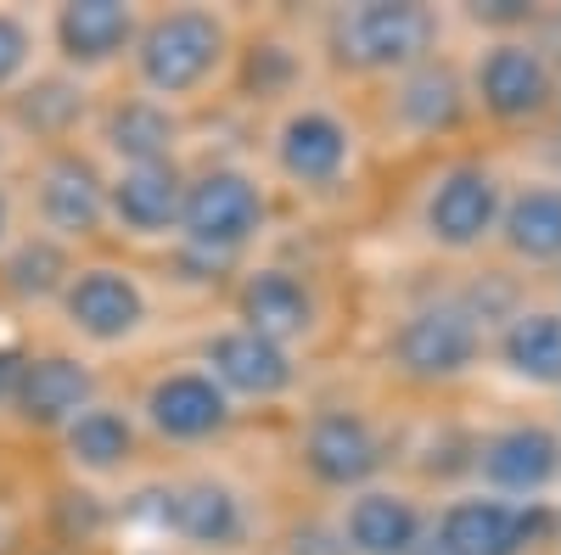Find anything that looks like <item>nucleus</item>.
<instances>
[{
  "label": "nucleus",
  "instance_id": "20e7f679",
  "mask_svg": "<svg viewBox=\"0 0 561 555\" xmlns=\"http://www.w3.org/2000/svg\"><path fill=\"white\" fill-rule=\"evenodd\" d=\"M275 224V192L248 163H203L185 169L174 258L203 264L208 275H237Z\"/></svg>",
  "mask_w": 561,
  "mask_h": 555
},
{
  "label": "nucleus",
  "instance_id": "dca6fc26",
  "mask_svg": "<svg viewBox=\"0 0 561 555\" xmlns=\"http://www.w3.org/2000/svg\"><path fill=\"white\" fill-rule=\"evenodd\" d=\"M332 522L343 555H421L433 539V499L404 477H382L332 499Z\"/></svg>",
  "mask_w": 561,
  "mask_h": 555
},
{
  "label": "nucleus",
  "instance_id": "2f4dec72",
  "mask_svg": "<svg viewBox=\"0 0 561 555\" xmlns=\"http://www.w3.org/2000/svg\"><path fill=\"white\" fill-rule=\"evenodd\" d=\"M421 555H449V550H438V544H433V539H427V550H421Z\"/></svg>",
  "mask_w": 561,
  "mask_h": 555
},
{
  "label": "nucleus",
  "instance_id": "393cba45",
  "mask_svg": "<svg viewBox=\"0 0 561 555\" xmlns=\"http://www.w3.org/2000/svg\"><path fill=\"white\" fill-rule=\"evenodd\" d=\"M180 113H169L163 102L152 96H118L113 107H102V147L113 158V169H129V163H169L180 158Z\"/></svg>",
  "mask_w": 561,
  "mask_h": 555
},
{
  "label": "nucleus",
  "instance_id": "4be33fe9",
  "mask_svg": "<svg viewBox=\"0 0 561 555\" xmlns=\"http://www.w3.org/2000/svg\"><path fill=\"white\" fill-rule=\"evenodd\" d=\"M140 34V7L129 0H68L51 18V39L68 73H102L113 62H129Z\"/></svg>",
  "mask_w": 561,
  "mask_h": 555
},
{
  "label": "nucleus",
  "instance_id": "0eeeda50",
  "mask_svg": "<svg viewBox=\"0 0 561 555\" xmlns=\"http://www.w3.org/2000/svg\"><path fill=\"white\" fill-rule=\"evenodd\" d=\"M444 12L421 0H348L320 18V51L337 79L377 90L444 51Z\"/></svg>",
  "mask_w": 561,
  "mask_h": 555
},
{
  "label": "nucleus",
  "instance_id": "7c9ffc66",
  "mask_svg": "<svg viewBox=\"0 0 561 555\" xmlns=\"http://www.w3.org/2000/svg\"><path fill=\"white\" fill-rule=\"evenodd\" d=\"M7 242H12V192L0 185V253H7Z\"/></svg>",
  "mask_w": 561,
  "mask_h": 555
},
{
  "label": "nucleus",
  "instance_id": "aec40b11",
  "mask_svg": "<svg viewBox=\"0 0 561 555\" xmlns=\"http://www.w3.org/2000/svg\"><path fill=\"white\" fill-rule=\"evenodd\" d=\"M34 213L39 236L51 242H90L107 230V174L79 147H51L34 174Z\"/></svg>",
  "mask_w": 561,
  "mask_h": 555
},
{
  "label": "nucleus",
  "instance_id": "c756f323",
  "mask_svg": "<svg viewBox=\"0 0 561 555\" xmlns=\"http://www.w3.org/2000/svg\"><path fill=\"white\" fill-rule=\"evenodd\" d=\"M18 365H23V354H7V348H0V404H12V382H18Z\"/></svg>",
  "mask_w": 561,
  "mask_h": 555
},
{
  "label": "nucleus",
  "instance_id": "423d86ee",
  "mask_svg": "<svg viewBox=\"0 0 561 555\" xmlns=\"http://www.w3.org/2000/svg\"><path fill=\"white\" fill-rule=\"evenodd\" d=\"M472 124L494 135H539L561 107V57L539 28L478 34L460 57Z\"/></svg>",
  "mask_w": 561,
  "mask_h": 555
},
{
  "label": "nucleus",
  "instance_id": "5701e85b",
  "mask_svg": "<svg viewBox=\"0 0 561 555\" xmlns=\"http://www.w3.org/2000/svg\"><path fill=\"white\" fill-rule=\"evenodd\" d=\"M84 404H96V370L79 354H28L7 409H18V421L34 432H62Z\"/></svg>",
  "mask_w": 561,
  "mask_h": 555
},
{
  "label": "nucleus",
  "instance_id": "a211bd4d",
  "mask_svg": "<svg viewBox=\"0 0 561 555\" xmlns=\"http://www.w3.org/2000/svg\"><path fill=\"white\" fill-rule=\"evenodd\" d=\"M57 309L68 320V332L90 348H124L152 326V292L147 281L113 258L73 264L68 287L57 292Z\"/></svg>",
  "mask_w": 561,
  "mask_h": 555
},
{
  "label": "nucleus",
  "instance_id": "f03ea898",
  "mask_svg": "<svg viewBox=\"0 0 561 555\" xmlns=\"http://www.w3.org/2000/svg\"><path fill=\"white\" fill-rule=\"evenodd\" d=\"M523 292L528 287L511 281L494 298H483V287L472 281V287H438L415 298L388 326V348H382L388 377L410 393H455L478 382L489 370V332Z\"/></svg>",
  "mask_w": 561,
  "mask_h": 555
},
{
  "label": "nucleus",
  "instance_id": "cd10ccee",
  "mask_svg": "<svg viewBox=\"0 0 561 555\" xmlns=\"http://www.w3.org/2000/svg\"><path fill=\"white\" fill-rule=\"evenodd\" d=\"M34 73V28L18 12H0V102H12Z\"/></svg>",
  "mask_w": 561,
  "mask_h": 555
},
{
  "label": "nucleus",
  "instance_id": "4468645a",
  "mask_svg": "<svg viewBox=\"0 0 561 555\" xmlns=\"http://www.w3.org/2000/svg\"><path fill=\"white\" fill-rule=\"evenodd\" d=\"M197 365L225 388V398L237 409H287L309 388V359H298L293 348H280V343H270L248 326H237V320L203 332Z\"/></svg>",
  "mask_w": 561,
  "mask_h": 555
},
{
  "label": "nucleus",
  "instance_id": "39448f33",
  "mask_svg": "<svg viewBox=\"0 0 561 555\" xmlns=\"http://www.w3.org/2000/svg\"><path fill=\"white\" fill-rule=\"evenodd\" d=\"M505 185H511V174L500 169L494 152H478V147L438 152L415 185V208H410L415 242L444 264L489 258L500 208H505Z\"/></svg>",
  "mask_w": 561,
  "mask_h": 555
},
{
  "label": "nucleus",
  "instance_id": "1a4fd4ad",
  "mask_svg": "<svg viewBox=\"0 0 561 555\" xmlns=\"http://www.w3.org/2000/svg\"><path fill=\"white\" fill-rule=\"evenodd\" d=\"M230 320L293 348L298 359H314L320 343L332 337V292L314 269L259 253L230 275Z\"/></svg>",
  "mask_w": 561,
  "mask_h": 555
},
{
  "label": "nucleus",
  "instance_id": "f8f14e48",
  "mask_svg": "<svg viewBox=\"0 0 561 555\" xmlns=\"http://www.w3.org/2000/svg\"><path fill=\"white\" fill-rule=\"evenodd\" d=\"M561 539V505H511L478 488L433 499V544L449 555H550Z\"/></svg>",
  "mask_w": 561,
  "mask_h": 555
},
{
  "label": "nucleus",
  "instance_id": "bb28decb",
  "mask_svg": "<svg viewBox=\"0 0 561 555\" xmlns=\"http://www.w3.org/2000/svg\"><path fill=\"white\" fill-rule=\"evenodd\" d=\"M68 275H73L68 247H62V242H51V236H39V230L0 253V287H7L12 298H23V303H45V298H57V292L68 287Z\"/></svg>",
  "mask_w": 561,
  "mask_h": 555
},
{
  "label": "nucleus",
  "instance_id": "9b49d317",
  "mask_svg": "<svg viewBox=\"0 0 561 555\" xmlns=\"http://www.w3.org/2000/svg\"><path fill=\"white\" fill-rule=\"evenodd\" d=\"M466 488L511 505H556L561 494V427L550 415H505L466 443Z\"/></svg>",
  "mask_w": 561,
  "mask_h": 555
},
{
  "label": "nucleus",
  "instance_id": "9d476101",
  "mask_svg": "<svg viewBox=\"0 0 561 555\" xmlns=\"http://www.w3.org/2000/svg\"><path fill=\"white\" fill-rule=\"evenodd\" d=\"M293 466H298V483L309 494L343 499L354 488H370V483L393 477V438L365 404H348V398L314 404L298 421Z\"/></svg>",
  "mask_w": 561,
  "mask_h": 555
},
{
  "label": "nucleus",
  "instance_id": "7ed1b4c3",
  "mask_svg": "<svg viewBox=\"0 0 561 555\" xmlns=\"http://www.w3.org/2000/svg\"><path fill=\"white\" fill-rule=\"evenodd\" d=\"M242 57V23L225 7H163L140 12L135 34V90L163 102L169 113H185L219 90H230Z\"/></svg>",
  "mask_w": 561,
  "mask_h": 555
},
{
  "label": "nucleus",
  "instance_id": "ddd939ff",
  "mask_svg": "<svg viewBox=\"0 0 561 555\" xmlns=\"http://www.w3.org/2000/svg\"><path fill=\"white\" fill-rule=\"evenodd\" d=\"M158 528L192 555H242L264 539V511L237 477L192 472L158 494Z\"/></svg>",
  "mask_w": 561,
  "mask_h": 555
},
{
  "label": "nucleus",
  "instance_id": "f257e3e1",
  "mask_svg": "<svg viewBox=\"0 0 561 555\" xmlns=\"http://www.w3.org/2000/svg\"><path fill=\"white\" fill-rule=\"evenodd\" d=\"M370 129L354 96L332 84H309L264 118V180L270 192L298 203H337L348 197L370 163Z\"/></svg>",
  "mask_w": 561,
  "mask_h": 555
},
{
  "label": "nucleus",
  "instance_id": "f3484780",
  "mask_svg": "<svg viewBox=\"0 0 561 555\" xmlns=\"http://www.w3.org/2000/svg\"><path fill=\"white\" fill-rule=\"evenodd\" d=\"M489 258L523 287L561 275V180L556 174H534V169L511 174Z\"/></svg>",
  "mask_w": 561,
  "mask_h": 555
},
{
  "label": "nucleus",
  "instance_id": "a878e982",
  "mask_svg": "<svg viewBox=\"0 0 561 555\" xmlns=\"http://www.w3.org/2000/svg\"><path fill=\"white\" fill-rule=\"evenodd\" d=\"M84 84L73 79V73H34L18 96H12V118L28 129V135H39V141H68V129L84 118Z\"/></svg>",
  "mask_w": 561,
  "mask_h": 555
},
{
  "label": "nucleus",
  "instance_id": "6e6552de",
  "mask_svg": "<svg viewBox=\"0 0 561 555\" xmlns=\"http://www.w3.org/2000/svg\"><path fill=\"white\" fill-rule=\"evenodd\" d=\"M365 129L370 147H404V152H455L460 135H472V102H466V73L455 51H438L421 68L365 90Z\"/></svg>",
  "mask_w": 561,
  "mask_h": 555
},
{
  "label": "nucleus",
  "instance_id": "2eb2a0df",
  "mask_svg": "<svg viewBox=\"0 0 561 555\" xmlns=\"http://www.w3.org/2000/svg\"><path fill=\"white\" fill-rule=\"evenodd\" d=\"M135 421L163 449H214V443H225L230 432H237L242 409L225 398V388L197 359H174L147 382Z\"/></svg>",
  "mask_w": 561,
  "mask_h": 555
},
{
  "label": "nucleus",
  "instance_id": "412c9836",
  "mask_svg": "<svg viewBox=\"0 0 561 555\" xmlns=\"http://www.w3.org/2000/svg\"><path fill=\"white\" fill-rule=\"evenodd\" d=\"M180 197H185V163H129L107 174V230L129 242H169L180 230Z\"/></svg>",
  "mask_w": 561,
  "mask_h": 555
},
{
  "label": "nucleus",
  "instance_id": "c85d7f7f",
  "mask_svg": "<svg viewBox=\"0 0 561 555\" xmlns=\"http://www.w3.org/2000/svg\"><path fill=\"white\" fill-rule=\"evenodd\" d=\"M293 555H343V544H337L332 522L314 517L309 528H298V533H293Z\"/></svg>",
  "mask_w": 561,
  "mask_h": 555
},
{
  "label": "nucleus",
  "instance_id": "6ab92c4d",
  "mask_svg": "<svg viewBox=\"0 0 561 555\" xmlns=\"http://www.w3.org/2000/svg\"><path fill=\"white\" fill-rule=\"evenodd\" d=\"M489 370L528 393V398H556L561 393V298L556 292H523L505 309V320L489 332Z\"/></svg>",
  "mask_w": 561,
  "mask_h": 555
},
{
  "label": "nucleus",
  "instance_id": "b1692460",
  "mask_svg": "<svg viewBox=\"0 0 561 555\" xmlns=\"http://www.w3.org/2000/svg\"><path fill=\"white\" fill-rule=\"evenodd\" d=\"M68 466L84 477H124L135 460H140V421L118 404H84L73 421L57 432Z\"/></svg>",
  "mask_w": 561,
  "mask_h": 555
}]
</instances>
